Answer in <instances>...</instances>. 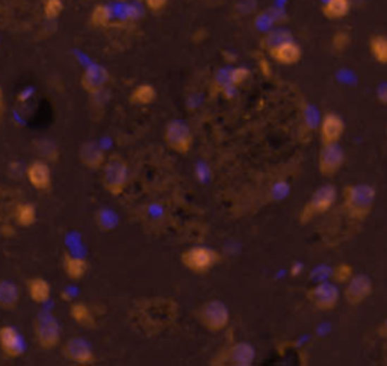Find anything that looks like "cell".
Wrapping results in <instances>:
<instances>
[{
	"mask_svg": "<svg viewBox=\"0 0 387 366\" xmlns=\"http://www.w3.org/2000/svg\"><path fill=\"white\" fill-rule=\"evenodd\" d=\"M164 141L170 150L186 154L192 150L194 135L191 128L183 120H171L166 123L164 129Z\"/></svg>",
	"mask_w": 387,
	"mask_h": 366,
	"instance_id": "7",
	"label": "cell"
},
{
	"mask_svg": "<svg viewBox=\"0 0 387 366\" xmlns=\"http://www.w3.org/2000/svg\"><path fill=\"white\" fill-rule=\"evenodd\" d=\"M106 154H104L100 144L96 141H87L80 145L79 149V161L88 170H100L106 162Z\"/></svg>",
	"mask_w": 387,
	"mask_h": 366,
	"instance_id": "16",
	"label": "cell"
},
{
	"mask_svg": "<svg viewBox=\"0 0 387 366\" xmlns=\"http://www.w3.org/2000/svg\"><path fill=\"white\" fill-rule=\"evenodd\" d=\"M43 11L46 18L55 20L61 16L62 11H64V4H62V0H46Z\"/></svg>",
	"mask_w": 387,
	"mask_h": 366,
	"instance_id": "31",
	"label": "cell"
},
{
	"mask_svg": "<svg viewBox=\"0 0 387 366\" xmlns=\"http://www.w3.org/2000/svg\"><path fill=\"white\" fill-rule=\"evenodd\" d=\"M34 334L41 350H54L61 342L59 321L50 312H39L34 319Z\"/></svg>",
	"mask_w": 387,
	"mask_h": 366,
	"instance_id": "5",
	"label": "cell"
},
{
	"mask_svg": "<svg viewBox=\"0 0 387 366\" xmlns=\"http://www.w3.org/2000/svg\"><path fill=\"white\" fill-rule=\"evenodd\" d=\"M168 4V0H145V5L153 13H159Z\"/></svg>",
	"mask_w": 387,
	"mask_h": 366,
	"instance_id": "34",
	"label": "cell"
},
{
	"mask_svg": "<svg viewBox=\"0 0 387 366\" xmlns=\"http://www.w3.org/2000/svg\"><path fill=\"white\" fill-rule=\"evenodd\" d=\"M343 294L350 306H359L372 294V281L366 274H355L347 281Z\"/></svg>",
	"mask_w": 387,
	"mask_h": 366,
	"instance_id": "10",
	"label": "cell"
},
{
	"mask_svg": "<svg viewBox=\"0 0 387 366\" xmlns=\"http://www.w3.org/2000/svg\"><path fill=\"white\" fill-rule=\"evenodd\" d=\"M197 321L211 333H219L227 329L230 310L221 300H209L197 309Z\"/></svg>",
	"mask_w": 387,
	"mask_h": 366,
	"instance_id": "4",
	"label": "cell"
},
{
	"mask_svg": "<svg viewBox=\"0 0 387 366\" xmlns=\"http://www.w3.org/2000/svg\"><path fill=\"white\" fill-rule=\"evenodd\" d=\"M20 303V291L9 280H0V309L13 310Z\"/></svg>",
	"mask_w": 387,
	"mask_h": 366,
	"instance_id": "23",
	"label": "cell"
},
{
	"mask_svg": "<svg viewBox=\"0 0 387 366\" xmlns=\"http://www.w3.org/2000/svg\"><path fill=\"white\" fill-rule=\"evenodd\" d=\"M338 191L333 185H324L313 193L310 202L307 203V207L305 211V215L313 216L319 214H326L333 207L334 202H336Z\"/></svg>",
	"mask_w": 387,
	"mask_h": 366,
	"instance_id": "12",
	"label": "cell"
},
{
	"mask_svg": "<svg viewBox=\"0 0 387 366\" xmlns=\"http://www.w3.org/2000/svg\"><path fill=\"white\" fill-rule=\"evenodd\" d=\"M129 181V165L120 154H112L103 165L102 185L111 195L118 197L124 193Z\"/></svg>",
	"mask_w": 387,
	"mask_h": 366,
	"instance_id": "3",
	"label": "cell"
},
{
	"mask_svg": "<svg viewBox=\"0 0 387 366\" xmlns=\"http://www.w3.org/2000/svg\"><path fill=\"white\" fill-rule=\"evenodd\" d=\"M0 350L8 359H17L23 354L22 334L13 326L0 327Z\"/></svg>",
	"mask_w": 387,
	"mask_h": 366,
	"instance_id": "13",
	"label": "cell"
},
{
	"mask_svg": "<svg viewBox=\"0 0 387 366\" xmlns=\"http://www.w3.org/2000/svg\"><path fill=\"white\" fill-rule=\"evenodd\" d=\"M156 90L150 83H141L135 88L130 94V102L133 104H140V106H145V104H152L156 100Z\"/></svg>",
	"mask_w": 387,
	"mask_h": 366,
	"instance_id": "26",
	"label": "cell"
},
{
	"mask_svg": "<svg viewBox=\"0 0 387 366\" xmlns=\"http://www.w3.org/2000/svg\"><path fill=\"white\" fill-rule=\"evenodd\" d=\"M179 318V305L170 298H149L138 301L130 312L132 326L144 334H156Z\"/></svg>",
	"mask_w": 387,
	"mask_h": 366,
	"instance_id": "1",
	"label": "cell"
},
{
	"mask_svg": "<svg viewBox=\"0 0 387 366\" xmlns=\"http://www.w3.org/2000/svg\"><path fill=\"white\" fill-rule=\"evenodd\" d=\"M288 39H292V34L288 32V30L285 29H278V30H274V32H271L265 37L264 39V46L271 50L273 47L281 44V43H285V41Z\"/></svg>",
	"mask_w": 387,
	"mask_h": 366,
	"instance_id": "30",
	"label": "cell"
},
{
	"mask_svg": "<svg viewBox=\"0 0 387 366\" xmlns=\"http://www.w3.org/2000/svg\"><path fill=\"white\" fill-rule=\"evenodd\" d=\"M343 132H345V124L338 114L328 112L326 117L322 118V123H321L322 144L339 142Z\"/></svg>",
	"mask_w": 387,
	"mask_h": 366,
	"instance_id": "19",
	"label": "cell"
},
{
	"mask_svg": "<svg viewBox=\"0 0 387 366\" xmlns=\"http://www.w3.org/2000/svg\"><path fill=\"white\" fill-rule=\"evenodd\" d=\"M62 268H64V273L70 280L80 281L87 276L90 264L80 256H73L70 253H66L64 257H62Z\"/></svg>",
	"mask_w": 387,
	"mask_h": 366,
	"instance_id": "20",
	"label": "cell"
},
{
	"mask_svg": "<svg viewBox=\"0 0 387 366\" xmlns=\"http://www.w3.org/2000/svg\"><path fill=\"white\" fill-rule=\"evenodd\" d=\"M350 9H351L350 0H327V2L324 4L322 13L330 20H339V18L347 17Z\"/></svg>",
	"mask_w": 387,
	"mask_h": 366,
	"instance_id": "25",
	"label": "cell"
},
{
	"mask_svg": "<svg viewBox=\"0 0 387 366\" xmlns=\"http://www.w3.org/2000/svg\"><path fill=\"white\" fill-rule=\"evenodd\" d=\"M182 265L194 274H206L219 262V253L206 245H195L182 253Z\"/></svg>",
	"mask_w": 387,
	"mask_h": 366,
	"instance_id": "6",
	"label": "cell"
},
{
	"mask_svg": "<svg viewBox=\"0 0 387 366\" xmlns=\"http://www.w3.org/2000/svg\"><path fill=\"white\" fill-rule=\"evenodd\" d=\"M27 182L37 191H49L51 188V170L44 159H37L30 162L26 169Z\"/></svg>",
	"mask_w": 387,
	"mask_h": 366,
	"instance_id": "14",
	"label": "cell"
},
{
	"mask_svg": "<svg viewBox=\"0 0 387 366\" xmlns=\"http://www.w3.org/2000/svg\"><path fill=\"white\" fill-rule=\"evenodd\" d=\"M14 218H16V223L20 227H25V228L32 227L37 223V218H38L35 205L27 203V202L18 203L14 209Z\"/></svg>",
	"mask_w": 387,
	"mask_h": 366,
	"instance_id": "24",
	"label": "cell"
},
{
	"mask_svg": "<svg viewBox=\"0 0 387 366\" xmlns=\"http://www.w3.org/2000/svg\"><path fill=\"white\" fill-rule=\"evenodd\" d=\"M223 360L233 366H251L256 360V350L248 342H236L227 348Z\"/></svg>",
	"mask_w": 387,
	"mask_h": 366,
	"instance_id": "17",
	"label": "cell"
},
{
	"mask_svg": "<svg viewBox=\"0 0 387 366\" xmlns=\"http://www.w3.org/2000/svg\"><path fill=\"white\" fill-rule=\"evenodd\" d=\"M269 55L281 66H294L301 59L302 51L294 39H288L285 43L271 49Z\"/></svg>",
	"mask_w": 387,
	"mask_h": 366,
	"instance_id": "18",
	"label": "cell"
},
{
	"mask_svg": "<svg viewBox=\"0 0 387 366\" xmlns=\"http://www.w3.org/2000/svg\"><path fill=\"white\" fill-rule=\"evenodd\" d=\"M70 317L73 321L79 324V326H82V327H85V329L96 327V318H94V313L87 303L71 301Z\"/></svg>",
	"mask_w": 387,
	"mask_h": 366,
	"instance_id": "22",
	"label": "cell"
},
{
	"mask_svg": "<svg viewBox=\"0 0 387 366\" xmlns=\"http://www.w3.org/2000/svg\"><path fill=\"white\" fill-rule=\"evenodd\" d=\"M250 76V71L244 67H238L228 73L227 78V87H238L240 83H244Z\"/></svg>",
	"mask_w": 387,
	"mask_h": 366,
	"instance_id": "32",
	"label": "cell"
},
{
	"mask_svg": "<svg viewBox=\"0 0 387 366\" xmlns=\"http://www.w3.org/2000/svg\"><path fill=\"white\" fill-rule=\"evenodd\" d=\"M4 114H5V100H4L2 88H0V121H2V118H4Z\"/></svg>",
	"mask_w": 387,
	"mask_h": 366,
	"instance_id": "35",
	"label": "cell"
},
{
	"mask_svg": "<svg viewBox=\"0 0 387 366\" xmlns=\"http://www.w3.org/2000/svg\"><path fill=\"white\" fill-rule=\"evenodd\" d=\"M345 162V152L339 145V142H327L322 144L319 150V158L318 165L319 171L322 176L331 177L338 174Z\"/></svg>",
	"mask_w": 387,
	"mask_h": 366,
	"instance_id": "8",
	"label": "cell"
},
{
	"mask_svg": "<svg viewBox=\"0 0 387 366\" xmlns=\"http://www.w3.org/2000/svg\"><path fill=\"white\" fill-rule=\"evenodd\" d=\"M62 355L67 360L82 366L96 363V354H94L92 347L83 338H70L62 347Z\"/></svg>",
	"mask_w": 387,
	"mask_h": 366,
	"instance_id": "9",
	"label": "cell"
},
{
	"mask_svg": "<svg viewBox=\"0 0 387 366\" xmlns=\"http://www.w3.org/2000/svg\"><path fill=\"white\" fill-rule=\"evenodd\" d=\"M334 277L338 281H348L352 277V271L348 265H339L334 271Z\"/></svg>",
	"mask_w": 387,
	"mask_h": 366,
	"instance_id": "33",
	"label": "cell"
},
{
	"mask_svg": "<svg viewBox=\"0 0 387 366\" xmlns=\"http://www.w3.org/2000/svg\"><path fill=\"white\" fill-rule=\"evenodd\" d=\"M307 297L312 301V305L317 309L331 310L338 306L340 294H339V289L336 286L331 283H327V281H322V283L313 286L309 291Z\"/></svg>",
	"mask_w": 387,
	"mask_h": 366,
	"instance_id": "11",
	"label": "cell"
},
{
	"mask_svg": "<svg viewBox=\"0 0 387 366\" xmlns=\"http://www.w3.org/2000/svg\"><path fill=\"white\" fill-rule=\"evenodd\" d=\"M26 291L34 303L37 305H43V303H47L51 297V286L49 281L43 277H32L27 280L26 283Z\"/></svg>",
	"mask_w": 387,
	"mask_h": 366,
	"instance_id": "21",
	"label": "cell"
},
{
	"mask_svg": "<svg viewBox=\"0 0 387 366\" xmlns=\"http://www.w3.org/2000/svg\"><path fill=\"white\" fill-rule=\"evenodd\" d=\"M379 97H380L381 102L387 103V85H384V87H381V88L379 90Z\"/></svg>",
	"mask_w": 387,
	"mask_h": 366,
	"instance_id": "36",
	"label": "cell"
},
{
	"mask_svg": "<svg viewBox=\"0 0 387 366\" xmlns=\"http://www.w3.org/2000/svg\"><path fill=\"white\" fill-rule=\"evenodd\" d=\"M34 147L39 159H44L46 162H56L59 159V150L54 141L37 140L34 142Z\"/></svg>",
	"mask_w": 387,
	"mask_h": 366,
	"instance_id": "27",
	"label": "cell"
},
{
	"mask_svg": "<svg viewBox=\"0 0 387 366\" xmlns=\"http://www.w3.org/2000/svg\"><path fill=\"white\" fill-rule=\"evenodd\" d=\"M112 18V9L108 5H97L94 6L91 13V25L96 28L108 26Z\"/></svg>",
	"mask_w": 387,
	"mask_h": 366,
	"instance_id": "29",
	"label": "cell"
},
{
	"mask_svg": "<svg viewBox=\"0 0 387 366\" xmlns=\"http://www.w3.org/2000/svg\"><path fill=\"white\" fill-rule=\"evenodd\" d=\"M369 50L372 58L380 62V64H387V37L386 35H374L369 41Z\"/></svg>",
	"mask_w": 387,
	"mask_h": 366,
	"instance_id": "28",
	"label": "cell"
},
{
	"mask_svg": "<svg viewBox=\"0 0 387 366\" xmlns=\"http://www.w3.org/2000/svg\"><path fill=\"white\" fill-rule=\"evenodd\" d=\"M383 330H384L386 336H387V318H386V321H384V324H383Z\"/></svg>",
	"mask_w": 387,
	"mask_h": 366,
	"instance_id": "37",
	"label": "cell"
},
{
	"mask_svg": "<svg viewBox=\"0 0 387 366\" xmlns=\"http://www.w3.org/2000/svg\"><path fill=\"white\" fill-rule=\"evenodd\" d=\"M108 82H109V71L99 64L88 67L80 78L82 88L90 94L100 92L104 87H106Z\"/></svg>",
	"mask_w": 387,
	"mask_h": 366,
	"instance_id": "15",
	"label": "cell"
},
{
	"mask_svg": "<svg viewBox=\"0 0 387 366\" xmlns=\"http://www.w3.org/2000/svg\"><path fill=\"white\" fill-rule=\"evenodd\" d=\"M345 209L350 216L354 219H364L368 216L374 207V202L376 197L375 188L368 183H357L348 186L345 190Z\"/></svg>",
	"mask_w": 387,
	"mask_h": 366,
	"instance_id": "2",
	"label": "cell"
}]
</instances>
